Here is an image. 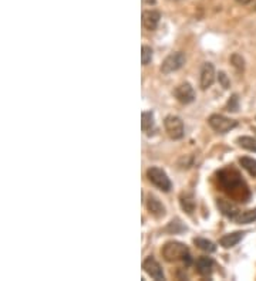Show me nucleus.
<instances>
[{
	"mask_svg": "<svg viewBox=\"0 0 256 281\" xmlns=\"http://www.w3.org/2000/svg\"><path fill=\"white\" fill-rule=\"evenodd\" d=\"M219 185L232 199H238L241 202H248L249 190L241 175L233 169H222L218 173Z\"/></svg>",
	"mask_w": 256,
	"mask_h": 281,
	"instance_id": "obj_1",
	"label": "nucleus"
},
{
	"mask_svg": "<svg viewBox=\"0 0 256 281\" xmlns=\"http://www.w3.org/2000/svg\"><path fill=\"white\" fill-rule=\"evenodd\" d=\"M163 253V257L167 261H179V260H184V258L189 254V250L186 247L184 243L179 242H168L161 250Z\"/></svg>",
	"mask_w": 256,
	"mask_h": 281,
	"instance_id": "obj_2",
	"label": "nucleus"
},
{
	"mask_svg": "<svg viewBox=\"0 0 256 281\" xmlns=\"http://www.w3.org/2000/svg\"><path fill=\"white\" fill-rule=\"evenodd\" d=\"M147 178L152 185H156L158 189H161L164 192H170L171 189H172V183H171L168 175L161 168H158V166H151L148 169Z\"/></svg>",
	"mask_w": 256,
	"mask_h": 281,
	"instance_id": "obj_3",
	"label": "nucleus"
},
{
	"mask_svg": "<svg viewBox=\"0 0 256 281\" xmlns=\"http://www.w3.org/2000/svg\"><path fill=\"white\" fill-rule=\"evenodd\" d=\"M208 124L210 126L217 131L218 133H228L232 131L233 128L238 126V122L235 119H231V118H226L224 115H219V114H214L211 115L210 119H208Z\"/></svg>",
	"mask_w": 256,
	"mask_h": 281,
	"instance_id": "obj_4",
	"label": "nucleus"
},
{
	"mask_svg": "<svg viewBox=\"0 0 256 281\" xmlns=\"http://www.w3.org/2000/svg\"><path fill=\"white\" fill-rule=\"evenodd\" d=\"M164 126H165V131L170 135V138L172 139H181L184 136V122L182 119L177 115H168L164 121Z\"/></svg>",
	"mask_w": 256,
	"mask_h": 281,
	"instance_id": "obj_5",
	"label": "nucleus"
},
{
	"mask_svg": "<svg viewBox=\"0 0 256 281\" xmlns=\"http://www.w3.org/2000/svg\"><path fill=\"white\" fill-rule=\"evenodd\" d=\"M185 54H184L182 51L172 53V54L168 55L163 61L161 71H163V74H171V73H174V71L179 70V68L185 64Z\"/></svg>",
	"mask_w": 256,
	"mask_h": 281,
	"instance_id": "obj_6",
	"label": "nucleus"
},
{
	"mask_svg": "<svg viewBox=\"0 0 256 281\" xmlns=\"http://www.w3.org/2000/svg\"><path fill=\"white\" fill-rule=\"evenodd\" d=\"M174 95L181 104H191L195 100V91L194 87L189 83H182L174 90Z\"/></svg>",
	"mask_w": 256,
	"mask_h": 281,
	"instance_id": "obj_7",
	"label": "nucleus"
},
{
	"mask_svg": "<svg viewBox=\"0 0 256 281\" xmlns=\"http://www.w3.org/2000/svg\"><path fill=\"white\" fill-rule=\"evenodd\" d=\"M142 268H144V271H145L149 277H152L154 280H164V278H165L163 268H161V265H160V263L157 261L156 258H145V260L142 261Z\"/></svg>",
	"mask_w": 256,
	"mask_h": 281,
	"instance_id": "obj_8",
	"label": "nucleus"
},
{
	"mask_svg": "<svg viewBox=\"0 0 256 281\" xmlns=\"http://www.w3.org/2000/svg\"><path fill=\"white\" fill-rule=\"evenodd\" d=\"M215 76H217V74H215V67H214V64L205 62L201 68V81H199V86H201L202 90H208V88L214 84Z\"/></svg>",
	"mask_w": 256,
	"mask_h": 281,
	"instance_id": "obj_9",
	"label": "nucleus"
},
{
	"mask_svg": "<svg viewBox=\"0 0 256 281\" xmlns=\"http://www.w3.org/2000/svg\"><path fill=\"white\" fill-rule=\"evenodd\" d=\"M217 206L219 212L225 216V218L231 219V220H235V218L241 213L239 207L235 204L231 200H226V199H218L217 200Z\"/></svg>",
	"mask_w": 256,
	"mask_h": 281,
	"instance_id": "obj_10",
	"label": "nucleus"
},
{
	"mask_svg": "<svg viewBox=\"0 0 256 281\" xmlns=\"http://www.w3.org/2000/svg\"><path fill=\"white\" fill-rule=\"evenodd\" d=\"M147 209L148 212L157 219L164 218V216H165V207H164V204L160 202V199L154 195H148Z\"/></svg>",
	"mask_w": 256,
	"mask_h": 281,
	"instance_id": "obj_11",
	"label": "nucleus"
},
{
	"mask_svg": "<svg viewBox=\"0 0 256 281\" xmlns=\"http://www.w3.org/2000/svg\"><path fill=\"white\" fill-rule=\"evenodd\" d=\"M160 19H161L160 12H157V10H145L142 13V26L147 30H156L157 26L160 23Z\"/></svg>",
	"mask_w": 256,
	"mask_h": 281,
	"instance_id": "obj_12",
	"label": "nucleus"
},
{
	"mask_svg": "<svg viewBox=\"0 0 256 281\" xmlns=\"http://www.w3.org/2000/svg\"><path fill=\"white\" fill-rule=\"evenodd\" d=\"M195 267H196V271L203 275V277H208L212 274V270H214V260L208 256H202L196 260L195 263Z\"/></svg>",
	"mask_w": 256,
	"mask_h": 281,
	"instance_id": "obj_13",
	"label": "nucleus"
},
{
	"mask_svg": "<svg viewBox=\"0 0 256 281\" xmlns=\"http://www.w3.org/2000/svg\"><path fill=\"white\" fill-rule=\"evenodd\" d=\"M243 237H245V233H243V232H233V233H228L225 234L224 237H221L219 244H221L224 249H231V247H235L238 243L241 242Z\"/></svg>",
	"mask_w": 256,
	"mask_h": 281,
	"instance_id": "obj_14",
	"label": "nucleus"
},
{
	"mask_svg": "<svg viewBox=\"0 0 256 281\" xmlns=\"http://www.w3.org/2000/svg\"><path fill=\"white\" fill-rule=\"evenodd\" d=\"M179 203H181V207H182L188 215H191V213L195 210V206H196L194 195L189 193V192H185V193H182V195L179 196Z\"/></svg>",
	"mask_w": 256,
	"mask_h": 281,
	"instance_id": "obj_15",
	"label": "nucleus"
},
{
	"mask_svg": "<svg viewBox=\"0 0 256 281\" xmlns=\"http://www.w3.org/2000/svg\"><path fill=\"white\" fill-rule=\"evenodd\" d=\"M233 222L238 223V225H248V223H253V222H256V209L241 212V213L235 218Z\"/></svg>",
	"mask_w": 256,
	"mask_h": 281,
	"instance_id": "obj_16",
	"label": "nucleus"
},
{
	"mask_svg": "<svg viewBox=\"0 0 256 281\" xmlns=\"http://www.w3.org/2000/svg\"><path fill=\"white\" fill-rule=\"evenodd\" d=\"M239 164H241V166L245 171L248 172L249 175L256 176V159L248 158V156H243V158L239 159Z\"/></svg>",
	"mask_w": 256,
	"mask_h": 281,
	"instance_id": "obj_17",
	"label": "nucleus"
},
{
	"mask_svg": "<svg viewBox=\"0 0 256 281\" xmlns=\"http://www.w3.org/2000/svg\"><path fill=\"white\" fill-rule=\"evenodd\" d=\"M194 243L195 246H196L198 249H201L202 251H207V253H214V251H217V246L211 242V240H208V239H201V237H198V239H195Z\"/></svg>",
	"mask_w": 256,
	"mask_h": 281,
	"instance_id": "obj_18",
	"label": "nucleus"
},
{
	"mask_svg": "<svg viewBox=\"0 0 256 281\" xmlns=\"http://www.w3.org/2000/svg\"><path fill=\"white\" fill-rule=\"evenodd\" d=\"M141 126L142 131H149L154 126V114L151 111H145L141 114Z\"/></svg>",
	"mask_w": 256,
	"mask_h": 281,
	"instance_id": "obj_19",
	"label": "nucleus"
},
{
	"mask_svg": "<svg viewBox=\"0 0 256 281\" xmlns=\"http://www.w3.org/2000/svg\"><path fill=\"white\" fill-rule=\"evenodd\" d=\"M238 144L242 148L250 151V152H256V139L252 136H239L238 138Z\"/></svg>",
	"mask_w": 256,
	"mask_h": 281,
	"instance_id": "obj_20",
	"label": "nucleus"
},
{
	"mask_svg": "<svg viewBox=\"0 0 256 281\" xmlns=\"http://www.w3.org/2000/svg\"><path fill=\"white\" fill-rule=\"evenodd\" d=\"M231 62H232L233 67L239 71V73H242V71L245 70V60L242 58L241 54H238V53L232 54V57H231Z\"/></svg>",
	"mask_w": 256,
	"mask_h": 281,
	"instance_id": "obj_21",
	"label": "nucleus"
},
{
	"mask_svg": "<svg viewBox=\"0 0 256 281\" xmlns=\"http://www.w3.org/2000/svg\"><path fill=\"white\" fill-rule=\"evenodd\" d=\"M151 60H152V48L148 46H142V48H141V61H142V65H147Z\"/></svg>",
	"mask_w": 256,
	"mask_h": 281,
	"instance_id": "obj_22",
	"label": "nucleus"
},
{
	"mask_svg": "<svg viewBox=\"0 0 256 281\" xmlns=\"http://www.w3.org/2000/svg\"><path fill=\"white\" fill-rule=\"evenodd\" d=\"M184 230H186V227L179 220H175V222L172 220L167 227V232H170V233H179V232H184Z\"/></svg>",
	"mask_w": 256,
	"mask_h": 281,
	"instance_id": "obj_23",
	"label": "nucleus"
},
{
	"mask_svg": "<svg viewBox=\"0 0 256 281\" xmlns=\"http://www.w3.org/2000/svg\"><path fill=\"white\" fill-rule=\"evenodd\" d=\"M226 108H228V111H233V112L239 109V100H238V95H233L232 98L229 100L228 105H226Z\"/></svg>",
	"mask_w": 256,
	"mask_h": 281,
	"instance_id": "obj_24",
	"label": "nucleus"
},
{
	"mask_svg": "<svg viewBox=\"0 0 256 281\" xmlns=\"http://www.w3.org/2000/svg\"><path fill=\"white\" fill-rule=\"evenodd\" d=\"M219 83L222 84V87L224 88H229V86H231V81H229V78H228V76H226L225 73H219Z\"/></svg>",
	"mask_w": 256,
	"mask_h": 281,
	"instance_id": "obj_25",
	"label": "nucleus"
},
{
	"mask_svg": "<svg viewBox=\"0 0 256 281\" xmlns=\"http://www.w3.org/2000/svg\"><path fill=\"white\" fill-rule=\"evenodd\" d=\"M142 2H144L145 5H156L157 0H142Z\"/></svg>",
	"mask_w": 256,
	"mask_h": 281,
	"instance_id": "obj_26",
	"label": "nucleus"
},
{
	"mask_svg": "<svg viewBox=\"0 0 256 281\" xmlns=\"http://www.w3.org/2000/svg\"><path fill=\"white\" fill-rule=\"evenodd\" d=\"M238 3H241V5H246V3H249V2H252V0H236Z\"/></svg>",
	"mask_w": 256,
	"mask_h": 281,
	"instance_id": "obj_27",
	"label": "nucleus"
}]
</instances>
